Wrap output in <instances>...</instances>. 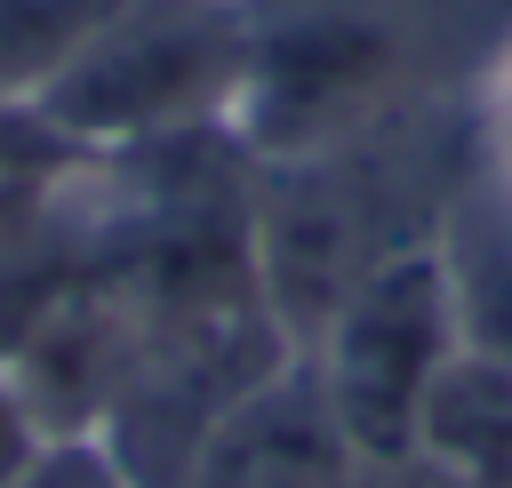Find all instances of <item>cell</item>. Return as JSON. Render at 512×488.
Returning a JSON list of instances; mask_svg holds the SVG:
<instances>
[{
	"mask_svg": "<svg viewBox=\"0 0 512 488\" xmlns=\"http://www.w3.org/2000/svg\"><path fill=\"white\" fill-rule=\"evenodd\" d=\"M352 440L312 376L304 352H288L264 384H248L208 440L192 448L176 488H344L352 480Z\"/></svg>",
	"mask_w": 512,
	"mask_h": 488,
	"instance_id": "obj_5",
	"label": "cell"
},
{
	"mask_svg": "<svg viewBox=\"0 0 512 488\" xmlns=\"http://www.w3.org/2000/svg\"><path fill=\"white\" fill-rule=\"evenodd\" d=\"M80 152L72 144H56L48 128H40V112H24V104H0V192L8 184H24V176H48V168H72Z\"/></svg>",
	"mask_w": 512,
	"mask_h": 488,
	"instance_id": "obj_8",
	"label": "cell"
},
{
	"mask_svg": "<svg viewBox=\"0 0 512 488\" xmlns=\"http://www.w3.org/2000/svg\"><path fill=\"white\" fill-rule=\"evenodd\" d=\"M8 488H144V480H136L96 432H56Z\"/></svg>",
	"mask_w": 512,
	"mask_h": 488,
	"instance_id": "obj_7",
	"label": "cell"
},
{
	"mask_svg": "<svg viewBox=\"0 0 512 488\" xmlns=\"http://www.w3.org/2000/svg\"><path fill=\"white\" fill-rule=\"evenodd\" d=\"M456 352H464V320H456L440 240L368 272L304 344L352 456H416L424 400Z\"/></svg>",
	"mask_w": 512,
	"mask_h": 488,
	"instance_id": "obj_4",
	"label": "cell"
},
{
	"mask_svg": "<svg viewBox=\"0 0 512 488\" xmlns=\"http://www.w3.org/2000/svg\"><path fill=\"white\" fill-rule=\"evenodd\" d=\"M240 32L232 136L248 160H304L472 104L512 56V0H240Z\"/></svg>",
	"mask_w": 512,
	"mask_h": 488,
	"instance_id": "obj_1",
	"label": "cell"
},
{
	"mask_svg": "<svg viewBox=\"0 0 512 488\" xmlns=\"http://www.w3.org/2000/svg\"><path fill=\"white\" fill-rule=\"evenodd\" d=\"M120 0H0V104H40Z\"/></svg>",
	"mask_w": 512,
	"mask_h": 488,
	"instance_id": "obj_6",
	"label": "cell"
},
{
	"mask_svg": "<svg viewBox=\"0 0 512 488\" xmlns=\"http://www.w3.org/2000/svg\"><path fill=\"white\" fill-rule=\"evenodd\" d=\"M48 440H56V432H48L40 416H32V400H24L16 368L0 360V488H8V480H16V472H24V464H32L40 448H48Z\"/></svg>",
	"mask_w": 512,
	"mask_h": 488,
	"instance_id": "obj_9",
	"label": "cell"
},
{
	"mask_svg": "<svg viewBox=\"0 0 512 488\" xmlns=\"http://www.w3.org/2000/svg\"><path fill=\"white\" fill-rule=\"evenodd\" d=\"M240 64H248L240 0H120L32 112L56 144L104 160V152L232 128Z\"/></svg>",
	"mask_w": 512,
	"mask_h": 488,
	"instance_id": "obj_3",
	"label": "cell"
},
{
	"mask_svg": "<svg viewBox=\"0 0 512 488\" xmlns=\"http://www.w3.org/2000/svg\"><path fill=\"white\" fill-rule=\"evenodd\" d=\"M480 176V120L472 104L304 152V160H256V288L280 320V336L304 352L320 320L392 256H416L440 240L448 208Z\"/></svg>",
	"mask_w": 512,
	"mask_h": 488,
	"instance_id": "obj_2",
	"label": "cell"
},
{
	"mask_svg": "<svg viewBox=\"0 0 512 488\" xmlns=\"http://www.w3.org/2000/svg\"><path fill=\"white\" fill-rule=\"evenodd\" d=\"M344 488H456L432 456H360Z\"/></svg>",
	"mask_w": 512,
	"mask_h": 488,
	"instance_id": "obj_10",
	"label": "cell"
}]
</instances>
